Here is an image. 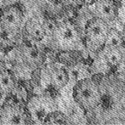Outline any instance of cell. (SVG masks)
<instances>
[{"label": "cell", "mask_w": 125, "mask_h": 125, "mask_svg": "<svg viewBox=\"0 0 125 125\" xmlns=\"http://www.w3.org/2000/svg\"><path fill=\"white\" fill-rule=\"evenodd\" d=\"M100 100L90 114L97 124H125V81L112 75L98 82Z\"/></svg>", "instance_id": "1"}, {"label": "cell", "mask_w": 125, "mask_h": 125, "mask_svg": "<svg viewBox=\"0 0 125 125\" xmlns=\"http://www.w3.org/2000/svg\"><path fill=\"white\" fill-rule=\"evenodd\" d=\"M46 40L51 48L62 52L80 51L85 47L81 30L75 23L68 21L56 22L55 29Z\"/></svg>", "instance_id": "2"}, {"label": "cell", "mask_w": 125, "mask_h": 125, "mask_svg": "<svg viewBox=\"0 0 125 125\" xmlns=\"http://www.w3.org/2000/svg\"><path fill=\"white\" fill-rule=\"evenodd\" d=\"M73 98L84 111L90 113L100 100L98 82L94 81L91 77L76 81L73 87Z\"/></svg>", "instance_id": "3"}, {"label": "cell", "mask_w": 125, "mask_h": 125, "mask_svg": "<svg viewBox=\"0 0 125 125\" xmlns=\"http://www.w3.org/2000/svg\"><path fill=\"white\" fill-rule=\"evenodd\" d=\"M110 24L101 19L92 17L83 31L85 47L91 53H98L104 47L109 33Z\"/></svg>", "instance_id": "4"}, {"label": "cell", "mask_w": 125, "mask_h": 125, "mask_svg": "<svg viewBox=\"0 0 125 125\" xmlns=\"http://www.w3.org/2000/svg\"><path fill=\"white\" fill-rule=\"evenodd\" d=\"M31 120L37 124L45 123V121L57 111V106L54 99L47 96H34L28 104Z\"/></svg>", "instance_id": "5"}, {"label": "cell", "mask_w": 125, "mask_h": 125, "mask_svg": "<svg viewBox=\"0 0 125 125\" xmlns=\"http://www.w3.org/2000/svg\"><path fill=\"white\" fill-rule=\"evenodd\" d=\"M41 45V42L34 41L32 39H31V42L28 44L24 40L17 49L18 56L22 62L32 70L40 67L46 60V55Z\"/></svg>", "instance_id": "6"}, {"label": "cell", "mask_w": 125, "mask_h": 125, "mask_svg": "<svg viewBox=\"0 0 125 125\" xmlns=\"http://www.w3.org/2000/svg\"><path fill=\"white\" fill-rule=\"evenodd\" d=\"M89 11L93 17L101 19L109 24L115 21L118 14L116 5L113 0H96Z\"/></svg>", "instance_id": "7"}, {"label": "cell", "mask_w": 125, "mask_h": 125, "mask_svg": "<svg viewBox=\"0 0 125 125\" xmlns=\"http://www.w3.org/2000/svg\"><path fill=\"white\" fill-rule=\"evenodd\" d=\"M24 15L20 8L12 5L5 8L0 17V23L4 27L15 31H21L23 25Z\"/></svg>", "instance_id": "8"}, {"label": "cell", "mask_w": 125, "mask_h": 125, "mask_svg": "<svg viewBox=\"0 0 125 125\" xmlns=\"http://www.w3.org/2000/svg\"><path fill=\"white\" fill-rule=\"evenodd\" d=\"M26 123L23 109L17 104H7L0 110V124L22 125Z\"/></svg>", "instance_id": "9"}, {"label": "cell", "mask_w": 125, "mask_h": 125, "mask_svg": "<svg viewBox=\"0 0 125 125\" xmlns=\"http://www.w3.org/2000/svg\"><path fill=\"white\" fill-rule=\"evenodd\" d=\"M98 56L109 68H117L122 62V47H104L98 52Z\"/></svg>", "instance_id": "10"}, {"label": "cell", "mask_w": 125, "mask_h": 125, "mask_svg": "<svg viewBox=\"0 0 125 125\" xmlns=\"http://www.w3.org/2000/svg\"><path fill=\"white\" fill-rule=\"evenodd\" d=\"M25 31L27 36L30 39L37 42H43L46 40L47 34L44 29L43 23L38 20L37 18L33 17L27 21L25 23Z\"/></svg>", "instance_id": "11"}, {"label": "cell", "mask_w": 125, "mask_h": 125, "mask_svg": "<svg viewBox=\"0 0 125 125\" xmlns=\"http://www.w3.org/2000/svg\"><path fill=\"white\" fill-rule=\"evenodd\" d=\"M50 84L54 87V89H62L64 88L70 81V76L66 69L60 67H53L48 71Z\"/></svg>", "instance_id": "12"}, {"label": "cell", "mask_w": 125, "mask_h": 125, "mask_svg": "<svg viewBox=\"0 0 125 125\" xmlns=\"http://www.w3.org/2000/svg\"><path fill=\"white\" fill-rule=\"evenodd\" d=\"M19 35V31L8 29L0 23V48H8L13 47L18 41Z\"/></svg>", "instance_id": "13"}, {"label": "cell", "mask_w": 125, "mask_h": 125, "mask_svg": "<svg viewBox=\"0 0 125 125\" xmlns=\"http://www.w3.org/2000/svg\"><path fill=\"white\" fill-rule=\"evenodd\" d=\"M15 88V81L7 71L0 70V92L5 95L10 94Z\"/></svg>", "instance_id": "14"}, {"label": "cell", "mask_w": 125, "mask_h": 125, "mask_svg": "<svg viewBox=\"0 0 125 125\" xmlns=\"http://www.w3.org/2000/svg\"><path fill=\"white\" fill-rule=\"evenodd\" d=\"M45 7L53 16H57L67 8L64 0H45Z\"/></svg>", "instance_id": "15"}, {"label": "cell", "mask_w": 125, "mask_h": 125, "mask_svg": "<svg viewBox=\"0 0 125 125\" xmlns=\"http://www.w3.org/2000/svg\"><path fill=\"white\" fill-rule=\"evenodd\" d=\"M123 46H124V42H123L122 34L116 30L111 28L104 47H123Z\"/></svg>", "instance_id": "16"}, {"label": "cell", "mask_w": 125, "mask_h": 125, "mask_svg": "<svg viewBox=\"0 0 125 125\" xmlns=\"http://www.w3.org/2000/svg\"><path fill=\"white\" fill-rule=\"evenodd\" d=\"M86 0H64L67 7L71 8H79L85 4Z\"/></svg>", "instance_id": "17"}, {"label": "cell", "mask_w": 125, "mask_h": 125, "mask_svg": "<svg viewBox=\"0 0 125 125\" xmlns=\"http://www.w3.org/2000/svg\"><path fill=\"white\" fill-rule=\"evenodd\" d=\"M120 66L125 67V45L122 47V62Z\"/></svg>", "instance_id": "18"}, {"label": "cell", "mask_w": 125, "mask_h": 125, "mask_svg": "<svg viewBox=\"0 0 125 125\" xmlns=\"http://www.w3.org/2000/svg\"><path fill=\"white\" fill-rule=\"evenodd\" d=\"M122 37H123V42H124V45H125V24L124 26H123V29L122 31Z\"/></svg>", "instance_id": "19"}, {"label": "cell", "mask_w": 125, "mask_h": 125, "mask_svg": "<svg viewBox=\"0 0 125 125\" xmlns=\"http://www.w3.org/2000/svg\"><path fill=\"white\" fill-rule=\"evenodd\" d=\"M5 0H0V9L5 7Z\"/></svg>", "instance_id": "20"}, {"label": "cell", "mask_w": 125, "mask_h": 125, "mask_svg": "<svg viewBox=\"0 0 125 125\" xmlns=\"http://www.w3.org/2000/svg\"><path fill=\"white\" fill-rule=\"evenodd\" d=\"M120 3H121V5H123V7H125V0H120Z\"/></svg>", "instance_id": "21"}]
</instances>
